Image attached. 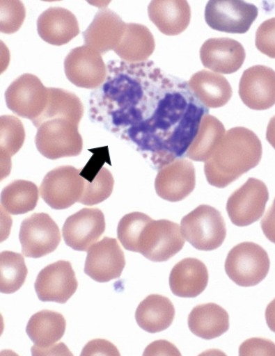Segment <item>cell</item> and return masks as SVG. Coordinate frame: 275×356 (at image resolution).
Here are the masks:
<instances>
[{
	"label": "cell",
	"mask_w": 275,
	"mask_h": 356,
	"mask_svg": "<svg viewBox=\"0 0 275 356\" xmlns=\"http://www.w3.org/2000/svg\"><path fill=\"white\" fill-rule=\"evenodd\" d=\"M27 274L22 254L11 251L0 252V293L11 294L21 289Z\"/></svg>",
	"instance_id": "4dcf8cb0"
},
{
	"label": "cell",
	"mask_w": 275,
	"mask_h": 356,
	"mask_svg": "<svg viewBox=\"0 0 275 356\" xmlns=\"http://www.w3.org/2000/svg\"><path fill=\"white\" fill-rule=\"evenodd\" d=\"M66 321L63 314L53 311L43 310L35 314L26 325L29 338L34 343L33 355L41 354L56 346L65 332Z\"/></svg>",
	"instance_id": "7402d4cb"
},
{
	"label": "cell",
	"mask_w": 275,
	"mask_h": 356,
	"mask_svg": "<svg viewBox=\"0 0 275 356\" xmlns=\"http://www.w3.org/2000/svg\"><path fill=\"white\" fill-rule=\"evenodd\" d=\"M64 69L68 81L86 89L100 87L107 75L102 55L86 45L72 49L65 58Z\"/></svg>",
	"instance_id": "7c38bea8"
},
{
	"label": "cell",
	"mask_w": 275,
	"mask_h": 356,
	"mask_svg": "<svg viewBox=\"0 0 275 356\" xmlns=\"http://www.w3.org/2000/svg\"><path fill=\"white\" fill-rule=\"evenodd\" d=\"M11 157L5 151L0 149V182L11 174L13 168Z\"/></svg>",
	"instance_id": "60d3db41"
},
{
	"label": "cell",
	"mask_w": 275,
	"mask_h": 356,
	"mask_svg": "<svg viewBox=\"0 0 275 356\" xmlns=\"http://www.w3.org/2000/svg\"><path fill=\"white\" fill-rule=\"evenodd\" d=\"M155 49V38L148 28L142 24H126L121 41L113 51L123 62L133 64L148 60Z\"/></svg>",
	"instance_id": "4316f807"
},
{
	"label": "cell",
	"mask_w": 275,
	"mask_h": 356,
	"mask_svg": "<svg viewBox=\"0 0 275 356\" xmlns=\"http://www.w3.org/2000/svg\"><path fill=\"white\" fill-rule=\"evenodd\" d=\"M144 355H181L179 350L175 345L166 341H155L147 348Z\"/></svg>",
	"instance_id": "f35d334b"
},
{
	"label": "cell",
	"mask_w": 275,
	"mask_h": 356,
	"mask_svg": "<svg viewBox=\"0 0 275 356\" xmlns=\"http://www.w3.org/2000/svg\"><path fill=\"white\" fill-rule=\"evenodd\" d=\"M35 138L37 149L47 159L80 155L83 151V138L79 124L65 118H54L37 127Z\"/></svg>",
	"instance_id": "277c9868"
},
{
	"label": "cell",
	"mask_w": 275,
	"mask_h": 356,
	"mask_svg": "<svg viewBox=\"0 0 275 356\" xmlns=\"http://www.w3.org/2000/svg\"><path fill=\"white\" fill-rule=\"evenodd\" d=\"M190 91L205 108H217L227 104L233 96L232 87L223 75L202 70L188 82Z\"/></svg>",
	"instance_id": "cb8c5ba5"
},
{
	"label": "cell",
	"mask_w": 275,
	"mask_h": 356,
	"mask_svg": "<svg viewBox=\"0 0 275 356\" xmlns=\"http://www.w3.org/2000/svg\"><path fill=\"white\" fill-rule=\"evenodd\" d=\"M107 69L106 80L94 95L107 108L113 126H132L130 135L143 124L148 108L158 104L166 74L152 61H111Z\"/></svg>",
	"instance_id": "6da1fadb"
},
{
	"label": "cell",
	"mask_w": 275,
	"mask_h": 356,
	"mask_svg": "<svg viewBox=\"0 0 275 356\" xmlns=\"http://www.w3.org/2000/svg\"><path fill=\"white\" fill-rule=\"evenodd\" d=\"M11 61V54L6 44L0 40V75L3 74L8 67Z\"/></svg>",
	"instance_id": "b9f144b4"
},
{
	"label": "cell",
	"mask_w": 275,
	"mask_h": 356,
	"mask_svg": "<svg viewBox=\"0 0 275 356\" xmlns=\"http://www.w3.org/2000/svg\"><path fill=\"white\" fill-rule=\"evenodd\" d=\"M148 15L159 31L168 36L185 31L191 18V7L186 0H154L149 5Z\"/></svg>",
	"instance_id": "603a6c76"
},
{
	"label": "cell",
	"mask_w": 275,
	"mask_h": 356,
	"mask_svg": "<svg viewBox=\"0 0 275 356\" xmlns=\"http://www.w3.org/2000/svg\"><path fill=\"white\" fill-rule=\"evenodd\" d=\"M84 113V105L76 95L64 89L48 88V101L45 111L33 123L37 128L45 121L65 118L80 124Z\"/></svg>",
	"instance_id": "83f0119b"
},
{
	"label": "cell",
	"mask_w": 275,
	"mask_h": 356,
	"mask_svg": "<svg viewBox=\"0 0 275 356\" xmlns=\"http://www.w3.org/2000/svg\"><path fill=\"white\" fill-rule=\"evenodd\" d=\"M113 186L111 172L102 167L92 180L84 177V192L79 202L86 206L100 204L111 195Z\"/></svg>",
	"instance_id": "1f68e13d"
},
{
	"label": "cell",
	"mask_w": 275,
	"mask_h": 356,
	"mask_svg": "<svg viewBox=\"0 0 275 356\" xmlns=\"http://www.w3.org/2000/svg\"><path fill=\"white\" fill-rule=\"evenodd\" d=\"M26 132L21 120L13 115L0 116V149L15 155L24 145Z\"/></svg>",
	"instance_id": "836d02e7"
},
{
	"label": "cell",
	"mask_w": 275,
	"mask_h": 356,
	"mask_svg": "<svg viewBox=\"0 0 275 356\" xmlns=\"http://www.w3.org/2000/svg\"><path fill=\"white\" fill-rule=\"evenodd\" d=\"M5 329V323H4V319L3 316L1 314H0V337H1V335L3 333Z\"/></svg>",
	"instance_id": "7bdbcfd3"
},
{
	"label": "cell",
	"mask_w": 275,
	"mask_h": 356,
	"mask_svg": "<svg viewBox=\"0 0 275 356\" xmlns=\"http://www.w3.org/2000/svg\"><path fill=\"white\" fill-rule=\"evenodd\" d=\"M37 31L45 42L62 46L79 35L80 27L77 19L70 10L52 7L38 17Z\"/></svg>",
	"instance_id": "ffe728a7"
},
{
	"label": "cell",
	"mask_w": 275,
	"mask_h": 356,
	"mask_svg": "<svg viewBox=\"0 0 275 356\" xmlns=\"http://www.w3.org/2000/svg\"><path fill=\"white\" fill-rule=\"evenodd\" d=\"M184 243L179 224L166 220H152L140 235L136 252L152 262H165L179 253Z\"/></svg>",
	"instance_id": "8992f818"
},
{
	"label": "cell",
	"mask_w": 275,
	"mask_h": 356,
	"mask_svg": "<svg viewBox=\"0 0 275 356\" xmlns=\"http://www.w3.org/2000/svg\"><path fill=\"white\" fill-rule=\"evenodd\" d=\"M125 254L118 241L105 236L87 250L84 273L100 283L119 279L125 266Z\"/></svg>",
	"instance_id": "4fadbf2b"
},
{
	"label": "cell",
	"mask_w": 275,
	"mask_h": 356,
	"mask_svg": "<svg viewBox=\"0 0 275 356\" xmlns=\"http://www.w3.org/2000/svg\"><path fill=\"white\" fill-rule=\"evenodd\" d=\"M239 95L242 102L253 111H266L275 102V73L272 68L255 65L242 76Z\"/></svg>",
	"instance_id": "2e32d148"
},
{
	"label": "cell",
	"mask_w": 275,
	"mask_h": 356,
	"mask_svg": "<svg viewBox=\"0 0 275 356\" xmlns=\"http://www.w3.org/2000/svg\"><path fill=\"white\" fill-rule=\"evenodd\" d=\"M26 8L19 0H0V33H17L26 19Z\"/></svg>",
	"instance_id": "e575fe53"
},
{
	"label": "cell",
	"mask_w": 275,
	"mask_h": 356,
	"mask_svg": "<svg viewBox=\"0 0 275 356\" xmlns=\"http://www.w3.org/2000/svg\"><path fill=\"white\" fill-rule=\"evenodd\" d=\"M120 355L115 346L104 340H95L88 343L81 355Z\"/></svg>",
	"instance_id": "74e56055"
},
{
	"label": "cell",
	"mask_w": 275,
	"mask_h": 356,
	"mask_svg": "<svg viewBox=\"0 0 275 356\" xmlns=\"http://www.w3.org/2000/svg\"><path fill=\"white\" fill-rule=\"evenodd\" d=\"M225 133V127L217 118L205 114L198 133L186 152V156L193 161L205 162L218 147Z\"/></svg>",
	"instance_id": "f1b7e54d"
},
{
	"label": "cell",
	"mask_w": 275,
	"mask_h": 356,
	"mask_svg": "<svg viewBox=\"0 0 275 356\" xmlns=\"http://www.w3.org/2000/svg\"><path fill=\"white\" fill-rule=\"evenodd\" d=\"M262 156V143L256 134L243 127L231 128L205 162L206 180L223 189L258 166Z\"/></svg>",
	"instance_id": "7a4b0ae2"
},
{
	"label": "cell",
	"mask_w": 275,
	"mask_h": 356,
	"mask_svg": "<svg viewBox=\"0 0 275 356\" xmlns=\"http://www.w3.org/2000/svg\"><path fill=\"white\" fill-rule=\"evenodd\" d=\"M200 56L203 65L214 73L231 74L242 67L246 53L242 44L234 39L214 38L202 45Z\"/></svg>",
	"instance_id": "ac0fdd59"
},
{
	"label": "cell",
	"mask_w": 275,
	"mask_h": 356,
	"mask_svg": "<svg viewBox=\"0 0 275 356\" xmlns=\"http://www.w3.org/2000/svg\"><path fill=\"white\" fill-rule=\"evenodd\" d=\"M259 51L271 58L275 56V19H267L258 29L256 41Z\"/></svg>",
	"instance_id": "d590c367"
},
{
	"label": "cell",
	"mask_w": 275,
	"mask_h": 356,
	"mask_svg": "<svg viewBox=\"0 0 275 356\" xmlns=\"http://www.w3.org/2000/svg\"><path fill=\"white\" fill-rule=\"evenodd\" d=\"M175 307L166 296L152 294L143 300L135 313V319L144 331L155 334L168 330L175 318Z\"/></svg>",
	"instance_id": "484cf974"
},
{
	"label": "cell",
	"mask_w": 275,
	"mask_h": 356,
	"mask_svg": "<svg viewBox=\"0 0 275 356\" xmlns=\"http://www.w3.org/2000/svg\"><path fill=\"white\" fill-rule=\"evenodd\" d=\"M105 217L97 209H84L68 217L63 236L68 246L75 251L86 252L104 233Z\"/></svg>",
	"instance_id": "9a60e30c"
},
{
	"label": "cell",
	"mask_w": 275,
	"mask_h": 356,
	"mask_svg": "<svg viewBox=\"0 0 275 356\" xmlns=\"http://www.w3.org/2000/svg\"><path fill=\"white\" fill-rule=\"evenodd\" d=\"M258 8L242 0H212L205 9L206 24L214 31L246 33L258 17Z\"/></svg>",
	"instance_id": "ba28073f"
},
{
	"label": "cell",
	"mask_w": 275,
	"mask_h": 356,
	"mask_svg": "<svg viewBox=\"0 0 275 356\" xmlns=\"http://www.w3.org/2000/svg\"><path fill=\"white\" fill-rule=\"evenodd\" d=\"M152 219L141 212L126 214L118 225L117 236L124 248L136 252L137 243L140 235L147 223Z\"/></svg>",
	"instance_id": "d6a6232c"
},
{
	"label": "cell",
	"mask_w": 275,
	"mask_h": 356,
	"mask_svg": "<svg viewBox=\"0 0 275 356\" xmlns=\"http://www.w3.org/2000/svg\"><path fill=\"white\" fill-rule=\"evenodd\" d=\"M78 282L70 261H58L38 273L35 290L39 300L65 304L75 293Z\"/></svg>",
	"instance_id": "5bb4252c"
},
{
	"label": "cell",
	"mask_w": 275,
	"mask_h": 356,
	"mask_svg": "<svg viewBox=\"0 0 275 356\" xmlns=\"http://www.w3.org/2000/svg\"><path fill=\"white\" fill-rule=\"evenodd\" d=\"M19 239L26 258L40 259L57 249L61 233L50 216L34 213L22 222Z\"/></svg>",
	"instance_id": "30bf717a"
},
{
	"label": "cell",
	"mask_w": 275,
	"mask_h": 356,
	"mask_svg": "<svg viewBox=\"0 0 275 356\" xmlns=\"http://www.w3.org/2000/svg\"><path fill=\"white\" fill-rule=\"evenodd\" d=\"M188 324L194 335L204 340H212L228 331L230 316L217 304H203L196 305L192 309Z\"/></svg>",
	"instance_id": "d4e9b609"
},
{
	"label": "cell",
	"mask_w": 275,
	"mask_h": 356,
	"mask_svg": "<svg viewBox=\"0 0 275 356\" xmlns=\"http://www.w3.org/2000/svg\"><path fill=\"white\" fill-rule=\"evenodd\" d=\"M224 268L235 284L249 288L266 279L270 270V259L267 252L260 245L244 242L230 251Z\"/></svg>",
	"instance_id": "5b68a950"
},
{
	"label": "cell",
	"mask_w": 275,
	"mask_h": 356,
	"mask_svg": "<svg viewBox=\"0 0 275 356\" xmlns=\"http://www.w3.org/2000/svg\"><path fill=\"white\" fill-rule=\"evenodd\" d=\"M207 267L198 259H184L176 264L170 275L172 293L181 298H195L209 283Z\"/></svg>",
	"instance_id": "44dd1931"
},
{
	"label": "cell",
	"mask_w": 275,
	"mask_h": 356,
	"mask_svg": "<svg viewBox=\"0 0 275 356\" xmlns=\"http://www.w3.org/2000/svg\"><path fill=\"white\" fill-rule=\"evenodd\" d=\"M196 174L193 163L186 159H178L162 168L155 181L156 193L162 200L178 202L194 191Z\"/></svg>",
	"instance_id": "e0dca14e"
},
{
	"label": "cell",
	"mask_w": 275,
	"mask_h": 356,
	"mask_svg": "<svg viewBox=\"0 0 275 356\" xmlns=\"http://www.w3.org/2000/svg\"><path fill=\"white\" fill-rule=\"evenodd\" d=\"M274 343L269 340L254 338L244 341L239 355H274Z\"/></svg>",
	"instance_id": "8d00e7d4"
},
{
	"label": "cell",
	"mask_w": 275,
	"mask_h": 356,
	"mask_svg": "<svg viewBox=\"0 0 275 356\" xmlns=\"http://www.w3.org/2000/svg\"><path fill=\"white\" fill-rule=\"evenodd\" d=\"M13 221L12 216L0 204V243L6 241L11 234Z\"/></svg>",
	"instance_id": "ab89813d"
},
{
	"label": "cell",
	"mask_w": 275,
	"mask_h": 356,
	"mask_svg": "<svg viewBox=\"0 0 275 356\" xmlns=\"http://www.w3.org/2000/svg\"><path fill=\"white\" fill-rule=\"evenodd\" d=\"M184 240L200 251H213L223 243L227 227L220 211L210 205L202 204L184 216L181 221Z\"/></svg>",
	"instance_id": "3957f363"
},
{
	"label": "cell",
	"mask_w": 275,
	"mask_h": 356,
	"mask_svg": "<svg viewBox=\"0 0 275 356\" xmlns=\"http://www.w3.org/2000/svg\"><path fill=\"white\" fill-rule=\"evenodd\" d=\"M269 200L267 185L251 177L230 196L226 209L233 224L249 226L261 218Z\"/></svg>",
	"instance_id": "8fae6325"
},
{
	"label": "cell",
	"mask_w": 275,
	"mask_h": 356,
	"mask_svg": "<svg viewBox=\"0 0 275 356\" xmlns=\"http://www.w3.org/2000/svg\"><path fill=\"white\" fill-rule=\"evenodd\" d=\"M81 171L64 165L49 172L40 186L42 199L54 210H65L79 202L84 187Z\"/></svg>",
	"instance_id": "52a82bcc"
},
{
	"label": "cell",
	"mask_w": 275,
	"mask_h": 356,
	"mask_svg": "<svg viewBox=\"0 0 275 356\" xmlns=\"http://www.w3.org/2000/svg\"><path fill=\"white\" fill-rule=\"evenodd\" d=\"M126 24L109 8L98 11L91 24L83 33L84 44L104 55L120 44Z\"/></svg>",
	"instance_id": "d6986e66"
},
{
	"label": "cell",
	"mask_w": 275,
	"mask_h": 356,
	"mask_svg": "<svg viewBox=\"0 0 275 356\" xmlns=\"http://www.w3.org/2000/svg\"><path fill=\"white\" fill-rule=\"evenodd\" d=\"M38 200L37 186L33 182L24 180L9 184L0 195V202L13 215H22L33 211Z\"/></svg>",
	"instance_id": "f546056e"
},
{
	"label": "cell",
	"mask_w": 275,
	"mask_h": 356,
	"mask_svg": "<svg viewBox=\"0 0 275 356\" xmlns=\"http://www.w3.org/2000/svg\"><path fill=\"white\" fill-rule=\"evenodd\" d=\"M5 98L10 111L33 122L42 115L47 106L48 88L38 76L24 74L8 86Z\"/></svg>",
	"instance_id": "9c48e42d"
}]
</instances>
